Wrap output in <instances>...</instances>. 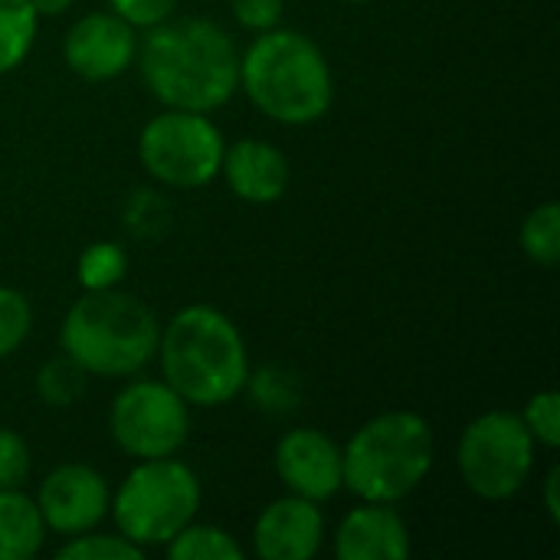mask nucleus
Returning <instances> with one entry per match:
<instances>
[{
    "instance_id": "26",
    "label": "nucleus",
    "mask_w": 560,
    "mask_h": 560,
    "mask_svg": "<svg viewBox=\"0 0 560 560\" xmlns=\"http://www.w3.org/2000/svg\"><path fill=\"white\" fill-rule=\"evenodd\" d=\"M285 0H233V16L243 30L266 33L282 23Z\"/></svg>"
},
{
    "instance_id": "16",
    "label": "nucleus",
    "mask_w": 560,
    "mask_h": 560,
    "mask_svg": "<svg viewBox=\"0 0 560 560\" xmlns=\"http://www.w3.org/2000/svg\"><path fill=\"white\" fill-rule=\"evenodd\" d=\"M46 541V525L30 495L0 489V560H30Z\"/></svg>"
},
{
    "instance_id": "27",
    "label": "nucleus",
    "mask_w": 560,
    "mask_h": 560,
    "mask_svg": "<svg viewBox=\"0 0 560 560\" xmlns=\"http://www.w3.org/2000/svg\"><path fill=\"white\" fill-rule=\"evenodd\" d=\"M112 13H118L121 20H128L135 30H148L161 20H167L177 7V0H108Z\"/></svg>"
},
{
    "instance_id": "17",
    "label": "nucleus",
    "mask_w": 560,
    "mask_h": 560,
    "mask_svg": "<svg viewBox=\"0 0 560 560\" xmlns=\"http://www.w3.org/2000/svg\"><path fill=\"white\" fill-rule=\"evenodd\" d=\"M36 10L30 0H0V75L16 69L36 39Z\"/></svg>"
},
{
    "instance_id": "15",
    "label": "nucleus",
    "mask_w": 560,
    "mask_h": 560,
    "mask_svg": "<svg viewBox=\"0 0 560 560\" xmlns=\"http://www.w3.org/2000/svg\"><path fill=\"white\" fill-rule=\"evenodd\" d=\"M230 190L246 203H276L289 187L285 154L259 138H243L223 151L220 164Z\"/></svg>"
},
{
    "instance_id": "7",
    "label": "nucleus",
    "mask_w": 560,
    "mask_h": 560,
    "mask_svg": "<svg viewBox=\"0 0 560 560\" xmlns=\"http://www.w3.org/2000/svg\"><path fill=\"white\" fill-rule=\"evenodd\" d=\"M466 489L486 502L515 499L535 469V440L518 413L489 410L476 417L456 446Z\"/></svg>"
},
{
    "instance_id": "20",
    "label": "nucleus",
    "mask_w": 560,
    "mask_h": 560,
    "mask_svg": "<svg viewBox=\"0 0 560 560\" xmlns=\"http://www.w3.org/2000/svg\"><path fill=\"white\" fill-rule=\"evenodd\" d=\"M522 253L535 266H558L560 259V207L555 200L535 207L522 223Z\"/></svg>"
},
{
    "instance_id": "8",
    "label": "nucleus",
    "mask_w": 560,
    "mask_h": 560,
    "mask_svg": "<svg viewBox=\"0 0 560 560\" xmlns=\"http://www.w3.org/2000/svg\"><path fill=\"white\" fill-rule=\"evenodd\" d=\"M223 135L207 118V112L167 108L154 115L138 141V158L144 171L177 190L203 187L220 174L223 164Z\"/></svg>"
},
{
    "instance_id": "13",
    "label": "nucleus",
    "mask_w": 560,
    "mask_h": 560,
    "mask_svg": "<svg viewBox=\"0 0 560 560\" xmlns=\"http://www.w3.org/2000/svg\"><path fill=\"white\" fill-rule=\"evenodd\" d=\"M325 541V515L318 502L285 495L262 509L253 528V548L262 560H312Z\"/></svg>"
},
{
    "instance_id": "2",
    "label": "nucleus",
    "mask_w": 560,
    "mask_h": 560,
    "mask_svg": "<svg viewBox=\"0 0 560 560\" xmlns=\"http://www.w3.org/2000/svg\"><path fill=\"white\" fill-rule=\"evenodd\" d=\"M164 384L190 407H223L243 394L249 358L240 328L210 305L180 308L158 338Z\"/></svg>"
},
{
    "instance_id": "19",
    "label": "nucleus",
    "mask_w": 560,
    "mask_h": 560,
    "mask_svg": "<svg viewBox=\"0 0 560 560\" xmlns=\"http://www.w3.org/2000/svg\"><path fill=\"white\" fill-rule=\"evenodd\" d=\"M85 384H89V371L66 351L49 358L36 374V394L49 407H72L85 394Z\"/></svg>"
},
{
    "instance_id": "14",
    "label": "nucleus",
    "mask_w": 560,
    "mask_h": 560,
    "mask_svg": "<svg viewBox=\"0 0 560 560\" xmlns=\"http://www.w3.org/2000/svg\"><path fill=\"white\" fill-rule=\"evenodd\" d=\"M335 555L338 560H404L410 558V532L390 505L364 502L341 518Z\"/></svg>"
},
{
    "instance_id": "24",
    "label": "nucleus",
    "mask_w": 560,
    "mask_h": 560,
    "mask_svg": "<svg viewBox=\"0 0 560 560\" xmlns=\"http://www.w3.org/2000/svg\"><path fill=\"white\" fill-rule=\"evenodd\" d=\"M522 423L528 427L532 440L541 443L545 450L560 446V394L558 390H541L525 404Z\"/></svg>"
},
{
    "instance_id": "21",
    "label": "nucleus",
    "mask_w": 560,
    "mask_h": 560,
    "mask_svg": "<svg viewBox=\"0 0 560 560\" xmlns=\"http://www.w3.org/2000/svg\"><path fill=\"white\" fill-rule=\"evenodd\" d=\"M128 272V256L115 243H92L75 266V279L82 292H98V289H118V282Z\"/></svg>"
},
{
    "instance_id": "10",
    "label": "nucleus",
    "mask_w": 560,
    "mask_h": 560,
    "mask_svg": "<svg viewBox=\"0 0 560 560\" xmlns=\"http://www.w3.org/2000/svg\"><path fill=\"white\" fill-rule=\"evenodd\" d=\"M112 505L108 482L102 472L82 463L56 466L43 482L36 495V509L43 515V525L56 535H82L92 532Z\"/></svg>"
},
{
    "instance_id": "6",
    "label": "nucleus",
    "mask_w": 560,
    "mask_h": 560,
    "mask_svg": "<svg viewBox=\"0 0 560 560\" xmlns=\"http://www.w3.org/2000/svg\"><path fill=\"white\" fill-rule=\"evenodd\" d=\"M108 509L118 535L138 548H158L197 518L200 482L180 459H138Z\"/></svg>"
},
{
    "instance_id": "5",
    "label": "nucleus",
    "mask_w": 560,
    "mask_h": 560,
    "mask_svg": "<svg viewBox=\"0 0 560 560\" xmlns=\"http://www.w3.org/2000/svg\"><path fill=\"white\" fill-rule=\"evenodd\" d=\"M433 430L413 410H390L368 420L341 450V479L361 502L394 505L433 469Z\"/></svg>"
},
{
    "instance_id": "4",
    "label": "nucleus",
    "mask_w": 560,
    "mask_h": 560,
    "mask_svg": "<svg viewBox=\"0 0 560 560\" xmlns=\"http://www.w3.org/2000/svg\"><path fill=\"white\" fill-rule=\"evenodd\" d=\"M161 325L154 312L118 289L82 292L69 308L59 345L95 377H131L158 354Z\"/></svg>"
},
{
    "instance_id": "11",
    "label": "nucleus",
    "mask_w": 560,
    "mask_h": 560,
    "mask_svg": "<svg viewBox=\"0 0 560 560\" xmlns=\"http://www.w3.org/2000/svg\"><path fill=\"white\" fill-rule=\"evenodd\" d=\"M62 59L89 82L115 79L138 59L135 26L118 13H89L69 26L62 39Z\"/></svg>"
},
{
    "instance_id": "30",
    "label": "nucleus",
    "mask_w": 560,
    "mask_h": 560,
    "mask_svg": "<svg viewBox=\"0 0 560 560\" xmlns=\"http://www.w3.org/2000/svg\"><path fill=\"white\" fill-rule=\"evenodd\" d=\"M345 3H368V0H345Z\"/></svg>"
},
{
    "instance_id": "1",
    "label": "nucleus",
    "mask_w": 560,
    "mask_h": 560,
    "mask_svg": "<svg viewBox=\"0 0 560 560\" xmlns=\"http://www.w3.org/2000/svg\"><path fill=\"white\" fill-rule=\"evenodd\" d=\"M141 79L164 108L217 112L240 89V49L213 20L184 16L148 26Z\"/></svg>"
},
{
    "instance_id": "29",
    "label": "nucleus",
    "mask_w": 560,
    "mask_h": 560,
    "mask_svg": "<svg viewBox=\"0 0 560 560\" xmlns=\"http://www.w3.org/2000/svg\"><path fill=\"white\" fill-rule=\"evenodd\" d=\"M30 3H33L36 16H59L62 10L72 7V0H30Z\"/></svg>"
},
{
    "instance_id": "28",
    "label": "nucleus",
    "mask_w": 560,
    "mask_h": 560,
    "mask_svg": "<svg viewBox=\"0 0 560 560\" xmlns=\"http://www.w3.org/2000/svg\"><path fill=\"white\" fill-rule=\"evenodd\" d=\"M560 466H551V472L545 476V512L551 518V525H560Z\"/></svg>"
},
{
    "instance_id": "9",
    "label": "nucleus",
    "mask_w": 560,
    "mask_h": 560,
    "mask_svg": "<svg viewBox=\"0 0 560 560\" xmlns=\"http://www.w3.org/2000/svg\"><path fill=\"white\" fill-rule=\"evenodd\" d=\"M108 430L131 459H164L190 436V404L164 381H135L112 400Z\"/></svg>"
},
{
    "instance_id": "18",
    "label": "nucleus",
    "mask_w": 560,
    "mask_h": 560,
    "mask_svg": "<svg viewBox=\"0 0 560 560\" xmlns=\"http://www.w3.org/2000/svg\"><path fill=\"white\" fill-rule=\"evenodd\" d=\"M167 558L171 560H240L243 548L233 541V535H226L223 528L213 525H187L180 528L167 545Z\"/></svg>"
},
{
    "instance_id": "25",
    "label": "nucleus",
    "mask_w": 560,
    "mask_h": 560,
    "mask_svg": "<svg viewBox=\"0 0 560 560\" xmlns=\"http://www.w3.org/2000/svg\"><path fill=\"white\" fill-rule=\"evenodd\" d=\"M30 479V446L20 433L0 427V489H23Z\"/></svg>"
},
{
    "instance_id": "3",
    "label": "nucleus",
    "mask_w": 560,
    "mask_h": 560,
    "mask_svg": "<svg viewBox=\"0 0 560 560\" xmlns=\"http://www.w3.org/2000/svg\"><path fill=\"white\" fill-rule=\"evenodd\" d=\"M240 85L279 125H312L325 118L335 98V79L322 46L282 26L259 33L240 56Z\"/></svg>"
},
{
    "instance_id": "22",
    "label": "nucleus",
    "mask_w": 560,
    "mask_h": 560,
    "mask_svg": "<svg viewBox=\"0 0 560 560\" xmlns=\"http://www.w3.org/2000/svg\"><path fill=\"white\" fill-rule=\"evenodd\" d=\"M144 555V548H138L135 541H128L125 535H72V541H66L56 560H138Z\"/></svg>"
},
{
    "instance_id": "23",
    "label": "nucleus",
    "mask_w": 560,
    "mask_h": 560,
    "mask_svg": "<svg viewBox=\"0 0 560 560\" xmlns=\"http://www.w3.org/2000/svg\"><path fill=\"white\" fill-rule=\"evenodd\" d=\"M33 325V308L23 292L0 285V361L10 358L30 335Z\"/></svg>"
},
{
    "instance_id": "12",
    "label": "nucleus",
    "mask_w": 560,
    "mask_h": 560,
    "mask_svg": "<svg viewBox=\"0 0 560 560\" xmlns=\"http://www.w3.org/2000/svg\"><path fill=\"white\" fill-rule=\"evenodd\" d=\"M276 472L292 495L308 502H328L345 489L341 479V450L318 430L302 427L279 440L276 446Z\"/></svg>"
}]
</instances>
